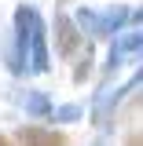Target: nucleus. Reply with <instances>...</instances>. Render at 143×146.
Segmentation results:
<instances>
[{
    "label": "nucleus",
    "instance_id": "nucleus-1",
    "mask_svg": "<svg viewBox=\"0 0 143 146\" xmlns=\"http://www.w3.org/2000/svg\"><path fill=\"white\" fill-rule=\"evenodd\" d=\"M48 22L37 4H18L11 15V40L4 48V62L15 77H40L52 70L48 58Z\"/></svg>",
    "mask_w": 143,
    "mask_h": 146
},
{
    "label": "nucleus",
    "instance_id": "nucleus-2",
    "mask_svg": "<svg viewBox=\"0 0 143 146\" xmlns=\"http://www.w3.org/2000/svg\"><path fill=\"white\" fill-rule=\"evenodd\" d=\"M73 26L81 29V36L95 44V40H114V36L128 29V26H140V7H128V4H107V7H77Z\"/></svg>",
    "mask_w": 143,
    "mask_h": 146
},
{
    "label": "nucleus",
    "instance_id": "nucleus-3",
    "mask_svg": "<svg viewBox=\"0 0 143 146\" xmlns=\"http://www.w3.org/2000/svg\"><path fill=\"white\" fill-rule=\"evenodd\" d=\"M66 0H59V11H55V18H52V40H55V55L62 58V62H73L77 55H81V48L88 44L85 36H81V29L73 26V18H70V11L62 7Z\"/></svg>",
    "mask_w": 143,
    "mask_h": 146
},
{
    "label": "nucleus",
    "instance_id": "nucleus-4",
    "mask_svg": "<svg viewBox=\"0 0 143 146\" xmlns=\"http://www.w3.org/2000/svg\"><path fill=\"white\" fill-rule=\"evenodd\" d=\"M140 51H143V29L140 26H128L110 40V62H107V80L121 66H136L140 62Z\"/></svg>",
    "mask_w": 143,
    "mask_h": 146
},
{
    "label": "nucleus",
    "instance_id": "nucleus-5",
    "mask_svg": "<svg viewBox=\"0 0 143 146\" xmlns=\"http://www.w3.org/2000/svg\"><path fill=\"white\" fill-rule=\"evenodd\" d=\"M15 146H73L66 131L59 128H48V124H22L15 128Z\"/></svg>",
    "mask_w": 143,
    "mask_h": 146
},
{
    "label": "nucleus",
    "instance_id": "nucleus-6",
    "mask_svg": "<svg viewBox=\"0 0 143 146\" xmlns=\"http://www.w3.org/2000/svg\"><path fill=\"white\" fill-rule=\"evenodd\" d=\"M18 102H22V110H26L30 117H37V121H52V113H55L52 99H48L44 91H22Z\"/></svg>",
    "mask_w": 143,
    "mask_h": 146
},
{
    "label": "nucleus",
    "instance_id": "nucleus-7",
    "mask_svg": "<svg viewBox=\"0 0 143 146\" xmlns=\"http://www.w3.org/2000/svg\"><path fill=\"white\" fill-rule=\"evenodd\" d=\"M73 62H77V66H73V84H85L92 77V70H95V44H85Z\"/></svg>",
    "mask_w": 143,
    "mask_h": 146
},
{
    "label": "nucleus",
    "instance_id": "nucleus-8",
    "mask_svg": "<svg viewBox=\"0 0 143 146\" xmlns=\"http://www.w3.org/2000/svg\"><path fill=\"white\" fill-rule=\"evenodd\" d=\"M81 113H85V106L81 102H66V106H59L52 113V121H62V124H73V121H81Z\"/></svg>",
    "mask_w": 143,
    "mask_h": 146
},
{
    "label": "nucleus",
    "instance_id": "nucleus-9",
    "mask_svg": "<svg viewBox=\"0 0 143 146\" xmlns=\"http://www.w3.org/2000/svg\"><path fill=\"white\" fill-rule=\"evenodd\" d=\"M121 146H143V135H140V128H132V131L125 135V143H121Z\"/></svg>",
    "mask_w": 143,
    "mask_h": 146
},
{
    "label": "nucleus",
    "instance_id": "nucleus-10",
    "mask_svg": "<svg viewBox=\"0 0 143 146\" xmlns=\"http://www.w3.org/2000/svg\"><path fill=\"white\" fill-rule=\"evenodd\" d=\"M0 146H15V139H11L7 131H0Z\"/></svg>",
    "mask_w": 143,
    "mask_h": 146
},
{
    "label": "nucleus",
    "instance_id": "nucleus-11",
    "mask_svg": "<svg viewBox=\"0 0 143 146\" xmlns=\"http://www.w3.org/2000/svg\"><path fill=\"white\" fill-rule=\"evenodd\" d=\"M92 146H110V139H107V135H99V139H95Z\"/></svg>",
    "mask_w": 143,
    "mask_h": 146
}]
</instances>
